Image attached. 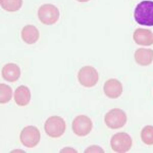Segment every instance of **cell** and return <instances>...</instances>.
Returning <instances> with one entry per match:
<instances>
[{"label": "cell", "instance_id": "obj_12", "mask_svg": "<svg viewBox=\"0 0 153 153\" xmlns=\"http://www.w3.org/2000/svg\"><path fill=\"white\" fill-rule=\"evenodd\" d=\"M134 57H135V61L139 65L142 66L150 65L153 61V50L152 49L139 48L136 50Z\"/></svg>", "mask_w": 153, "mask_h": 153}, {"label": "cell", "instance_id": "obj_11", "mask_svg": "<svg viewBox=\"0 0 153 153\" xmlns=\"http://www.w3.org/2000/svg\"><path fill=\"white\" fill-rule=\"evenodd\" d=\"M1 75L6 82H16L21 76V68L16 63H6L2 68Z\"/></svg>", "mask_w": 153, "mask_h": 153}, {"label": "cell", "instance_id": "obj_15", "mask_svg": "<svg viewBox=\"0 0 153 153\" xmlns=\"http://www.w3.org/2000/svg\"><path fill=\"white\" fill-rule=\"evenodd\" d=\"M0 5L6 11H18L23 5V0H0Z\"/></svg>", "mask_w": 153, "mask_h": 153}, {"label": "cell", "instance_id": "obj_17", "mask_svg": "<svg viewBox=\"0 0 153 153\" xmlns=\"http://www.w3.org/2000/svg\"><path fill=\"white\" fill-rule=\"evenodd\" d=\"M141 139L146 145H153V126H146L143 128Z\"/></svg>", "mask_w": 153, "mask_h": 153}, {"label": "cell", "instance_id": "obj_1", "mask_svg": "<svg viewBox=\"0 0 153 153\" xmlns=\"http://www.w3.org/2000/svg\"><path fill=\"white\" fill-rule=\"evenodd\" d=\"M134 18L141 26H153V1L145 0L136 6Z\"/></svg>", "mask_w": 153, "mask_h": 153}, {"label": "cell", "instance_id": "obj_13", "mask_svg": "<svg viewBox=\"0 0 153 153\" xmlns=\"http://www.w3.org/2000/svg\"><path fill=\"white\" fill-rule=\"evenodd\" d=\"M40 33L33 25H27L22 30V39L27 44H35L39 40Z\"/></svg>", "mask_w": 153, "mask_h": 153}, {"label": "cell", "instance_id": "obj_20", "mask_svg": "<svg viewBox=\"0 0 153 153\" xmlns=\"http://www.w3.org/2000/svg\"><path fill=\"white\" fill-rule=\"evenodd\" d=\"M76 1H79V2H87V1H89V0H76Z\"/></svg>", "mask_w": 153, "mask_h": 153}, {"label": "cell", "instance_id": "obj_19", "mask_svg": "<svg viewBox=\"0 0 153 153\" xmlns=\"http://www.w3.org/2000/svg\"><path fill=\"white\" fill-rule=\"evenodd\" d=\"M60 152H76V150L71 149V148H65V149H62Z\"/></svg>", "mask_w": 153, "mask_h": 153}, {"label": "cell", "instance_id": "obj_7", "mask_svg": "<svg viewBox=\"0 0 153 153\" xmlns=\"http://www.w3.org/2000/svg\"><path fill=\"white\" fill-rule=\"evenodd\" d=\"M133 144L132 138L127 133H117L110 140L111 149L117 153H125L131 149Z\"/></svg>", "mask_w": 153, "mask_h": 153}, {"label": "cell", "instance_id": "obj_8", "mask_svg": "<svg viewBox=\"0 0 153 153\" xmlns=\"http://www.w3.org/2000/svg\"><path fill=\"white\" fill-rule=\"evenodd\" d=\"M71 127H73L74 133L76 136L84 137V136H87L92 131L93 123L91 120V118L87 117V115L81 114L75 117Z\"/></svg>", "mask_w": 153, "mask_h": 153}, {"label": "cell", "instance_id": "obj_4", "mask_svg": "<svg viewBox=\"0 0 153 153\" xmlns=\"http://www.w3.org/2000/svg\"><path fill=\"white\" fill-rule=\"evenodd\" d=\"M104 122L105 125L110 129H120L127 123V114L120 108H113L105 114Z\"/></svg>", "mask_w": 153, "mask_h": 153}, {"label": "cell", "instance_id": "obj_14", "mask_svg": "<svg viewBox=\"0 0 153 153\" xmlns=\"http://www.w3.org/2000/svg\"><path fill=\"white\" fill-rule=\"evenodd\" d=\"M14 101L19 106H26L31 101V91L27 86H19L14 91Z\"/></svg>", "mask_w": 153, "mask_h": 153}, {"label": "cell", "instance_id": "obj_6", "mask_svg": "<svg viewBox=\"0 0 153 153\" xmlns=\"http://www.w3.org/2000/svg\"><path fill=\"white\" fill-rule=\"evenodd\" d=\"M78 80L84 87H94L99 80V75L95 68L90 65L83 66L78 74Z\"/></svg>", "mask_w": 153, "mask_h": 153}, {"label": "cell", "instance_id": "obj_5", "mask_svg": "<svg viewBox=\"0 0 153 153\" xmlns=\"http://www.w3.org/2000/svg\"><path fill=\"white\" fill-rule=\"evenodd\" d=\"M40 131L35 126H28L24 128L23 131L19 135L21 143L25 147L28 148H34L40 142Z\"/></svg>", "mask_w": 153, "mask_h": 153}, {"label": "cell", "instance_id": "obj_2", "mask_svg": "<svg viewBox=\"0 0 153 153\" xmlns=\"http://www.w3.org/2000/svg\"><path fill=\"white\" fill-rule=\"evenodd\" d=\"M66 124L62 117H50L47 118L44 125L45 133L51 138H59L65 132Z\"/></svg>", "mask_w": 153, "mask_h": 153}, {"label": "cell", "instance_id": "obj_18", "mask_svg": "<svg viewBox=\"0 0 153 153\" xmlns=\"http://www.w3.org/2000/svg\"><path fill=\"white\" fill-rule=\"evenodd\" d=\"M86 153H90V152H99V153H103L104 150L102 148H100L99 146H90L89 148L85 150Z\"/></svg>", "mask_w": 153, "mask_h": 153}, {"label": "cell", "instance_id": "obj_9", "mask_svg": "<svg viewBox=\"0 0 153 153\" xmlns=\"http://www.w3.org/2000/svg\"><path fill=\"white\" fill-rule=\"evenodd\" d=\"M103 90H104V94L108 98L115 99L122 95L123 85L117 79H109L105 82L104 86H103Z\"/></svg>", "mask_w": 153, "mask_h": 153}, {"label": "cell", "instance_id": "obj_10", "mask_svg": "<svg viewBox=\"0 0 153 153\" xmlns=\"http://www.w3.org/2000/svg\"><path fill=\"white\" fill-rule=\"evenodd\" d=\"M134 41L138 45L141 46H150L153 44V32L148 29H137L133 35Z\"/></svg>", "mask_w": 153, "mask_h": 153}, {"label": "cell", "instance_id": "obj_16", "mask_svg": "<svg viewBox=\"0 0 153 153\" xmlns=\"http://www.w3.org/2000/svg\"><path fill=\"white\" fill-rule=\"evenodd\" d=\"M12 98V90L6 84H0V103L5 104Z\"/></svg>", "mask_w": 153, "mask_h": 153}, {"label": "cell", "instance_id": "obj_3", "mask_svg": "<svg viewBox=\"0 0 153 153\" xmlns=\"http://www.w3.org/2000/svg\"><path fill=\"white\" fill-rule=\"evenodd\" d=\"M38 18L46 26L54 25L59 19V10L53 4H43L38 9Z\"/></svg>", "mask_w": 153, "mask_h": 153}]
</instances>
